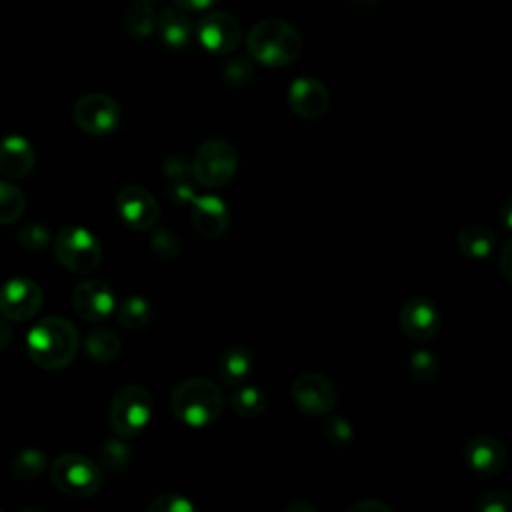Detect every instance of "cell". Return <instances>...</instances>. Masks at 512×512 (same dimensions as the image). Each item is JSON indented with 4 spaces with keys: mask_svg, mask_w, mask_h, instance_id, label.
<instances>
[{
    "mask_svg": "<svg viewBox=\"0 0 512 512\" xmlns=\"http://www.w3.org/2000/svg\"><path fill=\"white\" fill-rule=\"evenodd\" d=\"M288 104L302 118H320L326 114L330 94L316 78H296L288 86Z\"/></svg>",
    "mask_w": 512,
    "mask_h": 512,
    "instance_id": "e0dca14e",
    "label": "cell"
},
{
    "mask_svg": "<svg viewBox=\"0 0 512 512\" xmlns=\"http://www.w3.org/2000/svg\"><path fill=\"white\" fill-rule=\"evenodd\" d=\"M170 408L180 422L202 428L218 420L224 408V398L214 382L206 378H188L172 390Z\"/></svg>",
    "mask_w": 512,
    "mask_h": 512,
    "instance_id": "3957f363",
    "label": "cell"
},
{
    "mask_svg": "<svg viewBox=\"0 0 512 512\" xmlns=\"http://www.w3.org/2000/svg\"><path fill=\"white\" fill-rule=\"evenodd\" d=\"M84 352L94 362H110L120 354V338L106 328L92 330L84 338Z\"/></svg>",
    "mask_w": 512,
    "mask_h": 512,
    "instance_id": "d4e9b609",
    "label": "cell"
},
{
    "mask_svg": "<svg viewBox=\"0 0 512 512\" xmlns=\"http://www.w3.org/2000/svg\"><path fill=\"white\" fill-rule=\"evenodd\" d=\"M46 464H48V458H46V454L42 450H38V448H24V450H20L12 458L10 470L20 480H34V478H38L44 472Z\"/></svg>",
    "mask_w": 512,
    "mask_h": 512,
    "instance_id": "4316f807",
    "label": "cell"
},
{
    "mask_svg": "<svg viewBox=\"0 0 512 512\" xmlns=\"http://www.w3.org/2000/svg\"><path fill=\"white\" fill-rule=\"evenodd\" d=\"M230 402H232V408L236 414H240L244 418H258L268 406V396L260 386L238 384Z\"/></svg>",
    "mask_w": 512,
    "mask_h": 512,
    "instance_id": "cb8c5ba5",
    "label": "cell"
},
{
    "mask_svg": "<svg viewBox=\"0 0 512 512\" xmlns=\"http://www.w3.org/2000/svg\"><path fill=\"white\" fill-rule=\"evenodd\" d=\"M50 478L54 486L70 498H90L102 486L100 468L78 452L60 454L50 466Z\"/></svg>",
    "mask_w": 512,
    "mask_h": 512,
    "instance_id": "277c9868",
    "label": "cell"
},
{
    "mask_svg": "<svg viewBox=\"0 0 512 512\" xmlns=\"http://www.w3.org/2000/svg\"><path fill=\"white\" fill-rule=\"evenodd\" d=\"M192 176L208 188L228 184L238 170V152L226 140H206L196 150L192 162Z\"/></svg>",
    "mask_w": 512,
    "mask_h": 512,
    "instance_id": "8992f818",
    "label": "cell"
},
{
    "mask_svg": "<svg viewBox=\"0 0 512 512\" xmlns=\"http://www.w3.org/2000/svg\"><path fill=\"white\" fill-rule=\"evenodd\" d=\"M194 34L206 50L214 54H228L240 44L242 26L232 14L216 10L200 18V22L194 28Z\"/></svg>",
    "mask_w": 512,
    "mask_h": 512,
    "instance_id": "8fae6325",
    "label": "cell"
},
{
    "mask_svg": "<svg viewBox=\"0 0 512 512\" xmlns=\"http://www.w3.org/2000/svg\"><path fill=\"white\" fill-rule=\"evenodd\" d=\"M348 512H392V508L380 500H358L346 508Z\"/></svg>",
    "mask_w": 512,
    "mask_h": 512,
    "instance_id": "8d00e7d4",
    "label": "cell"
},
{
    "mask_svg": "<svg viewBox=\"0 0 512 512\" xmlns=\"http://www.w3.org/2000/svg\"><path fill=\"white\" fill-rule=\"evenodd\" d=\"M246 50L256 62L280 68L300 56L302 38L290 22L280 18H264L250 28Z\"/></svg>",
    "mask_w": 512,
    "mask_h": 512,
    "instance_id": "7a4b0ae2",
    "label": "cell"
},
{
    "mask_svg": "<svg viewBox=\"0 0 512 512\" xmlns=\"http://www.w3.org/2000/svg\"><path fill=\"white\" fill-rule=\"evenodd\" d=\"M400 328L412 340H430L438 334L442 326V316L436 304L424 296L408 298L398 312Z\"/></svg>",
    "mask_w": 512,
    "mask_h": 512,
    "instance_id": "5bb4252c",
    "label": "cell"
},
{
    "mask_svg": "<svg viewBox=\"0 0 512 512\" xmlns=\"http://www.w3.org/2000/svg\"><path fill=\"white\" fill-rule=\"evenodd\" d=\"M42 288L30 278H10L0 288V314L10 322L30 320L42 306Z\"/></svg>",
    "mask_w": 512,
    "mask_h": 512,
    "instance_id": "30bf717a",
    "label": "cell"
},
{
    "mask_svg": "<svg viewBox=\"0 0 512 512\" xmlns=\"http://www.w3.org/2000/svg\"><path fill=\"white\" fill-rule=\"evenodd\" d=\"M254 366V356L246 346H230L218 360L220 380L228 386L244 384Z\"/></svg>",
    "mask_w": 512,
    "mask_h": 512,
    "instance_id": "44dd1931",
    "label": "cell"
},
{
    "mask_svg": "<svg viewBox=\"0 0 512 512\" xmlns=\"http://www.w3.org/2000/svg\"><path fill=\"white\" fill-rule=\"evenodd\" d=\"M130 456H132L130 454V446L120 442V440H112L110 438L100 448V460L112 472L124 470L128 466V462H130Z\"/></svg>",
    "mask_w": 512,
    "mask_h": 512,
    "instance_id": "4dcf8cb0",
    "label": "cell"
},
{
    "mask_svg": "<svg viewBox=\"0 0 512 512\" xmlns=\"http://www.w3.org/2000/svg\"><path fill=\"white\" fill-rule=\"evenodd\" d=\"M74 310L88 322H104L116 308V296L104 280H84L72 294Z\"/></svg>",
    "mask_w": 512,
    "mask_h": 512,
    "instance_id": "4fadbf2b",
    "label": "cell"
},
{
    "mask_svg": "<svg viewBox=\"0 0 512 512\" xmlns=\"http://www.w3.org/2000/svg\"><path fill=\"white\" fill-rule=\"evenodd\" d=\"M116 210L126 226L134 230H150L158 218L160 208L150 190L130 184L116 194Z\"/></svg>",
    "mask_w": 512,
    "mask_h": 512,
    "instance_id": "7c38bea8",
    "label": "cell"
},
{
    "mask_svg": "<svg viewBox=\"0 0 512 512\" xmlns=\"http://www.w3.org/2000/svg\"><path fill=\"white\" fill-rule=\"evenodd\" d=\"M18 242L30 252H40L50 244V232L44 224L30 222L18 230Z\"/></svg>",
    "mask_w": 512,
    "mask_h": 512,
    "instance_id": "d6a6232c",
    "label": "cell"
},
{
    "mask_svg": "<svg viewBox=\"0 0 512 512\" xmlns=\"http://www.w3.org/2000/svg\"><path fill=\"white\" fill-rule=\"evenodd\" d=\"M56 260L76 274H88L98 268L102 248L98 238L82 226H66L54 240Z\"/></svg>",
    "mask_w": 512,
    "mask_h": 512,
    "instance_id": "52a82bcc",
    "label": "cell"
},
{
    "mask_svg": "<svg viewBox=\"0 0 512 512\" xmlns=\"http://www.w3.org/2000/svg\"><path fill=\"white\" fill-rule=\"evenodd\" d=\"M26 210V198L18 186L8 180H0V224H12L20 220Z\"/></svg>",
    "mask_w": 512,
    "mask_h": 512,
    "instance_id": "f1b7e54d",
    "label": "cell"
},
{
    "mask_svg": "<svg viewBox=\"0 0 512 512\" xmlns=\"http://www.w3.org/2000/svg\"><path fill=\"white\" fill-rule=\"evenodd\" d=\"M458 248L468 258H474V260L488 258L496 248V236L488 226L472 224L460 230Z\"/></svg>",
    "mask_w": 512,
    "mask_h": 512,
    "instance_id": "7402d4cb",
    "label": "cell"
},
{
    "mask_svg": "<svg viewBox=\"0 0 512 512\" xmlns=\"http://www.w3.org/2000/svg\"><path fill=\"white\" fill-rule=\"evenodd\" d=\"M72 114L78 128L92 136H104L114 132L122 118L118 102L102 92H92L78 98Z\"/></svg>",
    "mask_w": 512,
    "mask_h": 512,
    "instance_id": "ba28073f",
    "label": "cell"
},
{
    "mask_svg": "<svg viewBox=\"0 0 512 512\" xmlns=\"http://www.w3.org/2000/svg\"><path fill=\"white\" fill-rule=\"evenodd\" d=\"M36 162L32 144L18 134L0 140V174L8 178H26Z\"/></svg>",
    "mask_w": 512,
    "mask_h": 512,
    "instance_id": "ac0fdd59",
    "label": "cell"
},
{
    "mask_svg": "<svg viewBox=\"0 0 512 512\" xmlns=\"http://www.w3.org/2000/svg\"><path fill=\"white\" fill-rule=\"evenodd\" d=\"M78 332L72 322L62 316H48L38 320L28 336L26 350L30 360L44 370L66 368L78 352Z\"/></svg>",
    "mask_w": 512,
    "mask_h": 512,
    "instance_id": "6da1fadb",
    "label": "cell"
},
{
    "mask_svg": "<svg viewBox=\"0 0 512 512\" xmlns=\"http://www.w3.org/2000/svg\"><path fill=\"white\" fill-rule=\"evenodd\" d=\"M12 340V328H10V320H6L4 316L0 318V352H4L10 346Z\"/></svg>",
    "mask_w": 512,
    "mask_h": 512,
    "instance_id": "f35d334b",
    "label": "cell"
},
{
    "mask_svg": "<svg viewBox=\"0 0 512 512\" xmlns=\"http://www.w3.org/2000/svg\"><path fill=\"white\" fill-rule=\"evenodd\" d=\"M190 216L196 232L204 238H220L230 224L228 206L222 198L214 194L194 196L190 202Z\"/></svg>",
    "mask_w": 512,
    "mask_h": 512,
    "instance_id": "2e32d148",
    "label": "cell"
},
{
    "mask_svg": "<svg viewBox=\"0 0 512 512\" xmlns=\"http://www.w3.org/2000/svg\"><path fill=\"white\" fill-rule=\"evenodd\" d=\"M512 506V496L506 490H486L476 500L478 512H508Z\"/></svg>",
    "mask_w": 512,
    "mask_h": 512,
    "instance_id": "d590c367",
    "label": "cell"
},
{
    "mask_svg": "<svg viewBox=\"0 0 512 512\" xmlns=\"http://www.w3.org/2000/svg\"><path fill=\"white\" fill-rule=\"evenodd\" d=\"M290 394L294 404L310 416H322L326 412H332L338 400V390L334 382L318 372L300 374L294 380Z\"/></svg>",
    "mask_w": 512,
    "mask_h": 512,
    "instance_id": "9c48e42d",
    "label": "cell"
},
{
    "mask_svg": "<svg viewBox=\"0 0 512 512\" xmlns=\"http://www.w3.org/2000/svg\"><path fill=\"white\" fill-rule=\"evenodd\" d=\"M152 250L162 260H172L180 254V238L170 228H160L152 236Z\"/></svg>",
    "mask_w": 512,
    "mask_h": 512,
    "instance_id": "836d02e7",
    "label": "cell"
},
{
    "mask_svg": "<svg viewBox=\"0 0 512 512\" xmlns=\"http://www.w3.org/2000/svg\"><path fill=\"white\" fill-rule=\"evenodd\" d=\"M140 2H150V4H152V2H156V0H140Z\"/></svg>",
    "mask_w": 512,
    "mask_h": 512,
    "instance_id": "60d3db41",
    "label": "cell"
},
{
    "mask_svg": "<svg viewBox=\"0 0 512 512\" xmlns=\"http://www.w3.org/2000/svg\"><path fill=\"white\" fill-rule=\"evenodd\" d=\"M284 510L286 512H316V508L312 506V504H308V502H304V500H292V502H288L286 506H284Z\"/></svg>",
    "mask_w": 512,
    "mask_h": 512,
    "instance_id": "ab89813d",
    "label": "cell"
},
{
    "mask_svg": "<svg viewBox=\"0 0 512 512\" xmlns=\"http://www.w3.org/2000/svg\"><path fill=\"white\" fill-rule=\"evenodd\" d=\"M152 416V396L140 384H126L122 386L110 402L108 420L112 430L122 436L130 438L140 434Z\"/></svg>",
    "mask_w": 512,
    "mask_h": 512,
    "instance_id": "5b68a950",
    "label": "cell"
},
{
    "mask_svg": "<svg viewBox=\"0 0 512 512\" xmlns=\"http://www.w3.org/2000/svg\"><path fill=\"white\" fill-rule=\"evenodd\" d=\"M0 510H2V508H0Z\"/></svg>",
    "mask_w": 512,
    "mask_h": 512,
    "instance_id": "b9f144b4",
    "label": "cell"
},
{
    "mask_svg": "<svg viewBox=\"0 0 512 512\" xmlns=\"http://www.w3.org/2000/svg\"><path fill=\"white\" fill-rule=\"evenodd\" d=\"M220 0H174V4L182 10H208Z\"/></svg>",
    "mask_w": 512,
    "mask_h": 512,
    "instance_id": "74e56055",
    "label": "cell"
},
{
    "mask_svg": "<svg viewBox=\"0 0 512 512\" xmlns=\"http://www.w3.org/2000/svg\"><path fill=\"white\" fill-rule=\"evenodd\" d=\"M156 30L160 40L170 48H184L194 36V26L186 10L178 6H168L156 16Z\"/></svg>",
    "mask_w": 512,
    "mask_h": 512,
    "instance_id": "ffe728a7",
    "label": "cell"
},
{
    "mask_svg": "<svg viewBox=\"0 0 512 512\" xmlns=\"http://www.w3.org/2000/svg\"><path fill=\"white\" fill-rule=\"evenodd\" d=\"M410 376L420 384H430L440 372L438 358L430 350H416L408 360Z\"/></svg>",
    "mask_w": 512,
    "mask_h": 512,
    "instance_id": "f546056e",
    "label": "cell"
},
{
    "mask_svg": "<svg viewBox=\"0 0 512 512\" xmlns=\"http://www.w3.org/2000/svg\"><path fill=\"white\" fill-rule=\"evenodd\" d=\"M148 512H194V504L182 494L166 492L152 498Z\"/></svg>",
    "mask_w": 512,
    "mask_h": 512,
    "instance_id": "e575fe53",
    "label": "cell"
},
{
    "mask_svg": "<svg viewBox=\"0 0 512 512\" xmlns=\"http://www.w3.org/2000/svg\"><path fill=\"white\" fill-rule=\"evenodd\" d=\"M466 464L484 476H496L506 468V446L492 434H476L464 444L462 452Z\"/></svg>",
    "mask_w": 512,
    "mask_h": 512,
    "instance_id": "9a60e30c",
    "label": "cell"
},
{
    "mask_svg": "<svg viewBox=\"0 0 512 512\" xmlns=\"http://www.w3.org/2000/svg\"><path fill=\"white\" fill-rule=\"evenodd\" d=\"M222 76L230 86L238 88V86H244L252 80L254 66L244 56H232V58L226 60V64L222 68Z\"/></svg>",
    "mask_w": 512,
    "mask_h": 512,
    "instance_id": "1f68e13d",
    "label": "cell"
},
{
    "mask_svg": "<svg viewBox=\"0 0 512 512\" xmlns=\"http://www.w3.org/2000/svg\"><path fill=\"white\" fill-rule=\"evenodd\" d=\"M152 320V308L142 296H128L118 308V322L128 330H142Z\"/></svg>",
    "mask_w": 512,
    "mask_h": 512,
    "instance_id": "484cf974",
    "label": "cell"
},
{
    "mask_svg": "<svg viewBox=\"0 0 512 512\" xmlns=\"http://www.w3.org/2000/svg\"><path fill=\"white\" fill-rule=\"evenodd\" d=\"M162 174L168 186V194L178 202V204H190L196 196V190L192 186V166L190 160L182 154H170L162 162Z\"/></svg>",
    "mask_w": 512,
    "mask_h": 512,
    "instance_id": "d6986e66",
    "label": "cell"
},
{
    "mask_svg": "<svg viewBox=\"0 0 512 512\" xmlns=\"http://www.w3.org/2000/svg\"><path fill=\"white\" fill-rule=\"evenodd\" d=\"M156 16L158 12L152 8L150 2L136 0V4H132L124 14V30L132 38L144 40L156 30Z\"/></svg>",
    "mask_w": 512,
    "mask_h": 512,
    "instance_id": "603a6c76",
    "label": "cell"
},
{
    "mask_svg": "<svg viewBox=\"0 0 512 512\" xmlns=\"http://www.w3.org/2000/svg\"><path fill=\"white\" fill-rule=\"evenodd\" d=\"M322 436L332 448H348L354 440L352 424L340 414H322Z\"/></svg>",
    "mask_w": 512,
    "mask_h": 512,
    "instance_id": "83f0119b",
    "label": "cell"
}]
</instances>
